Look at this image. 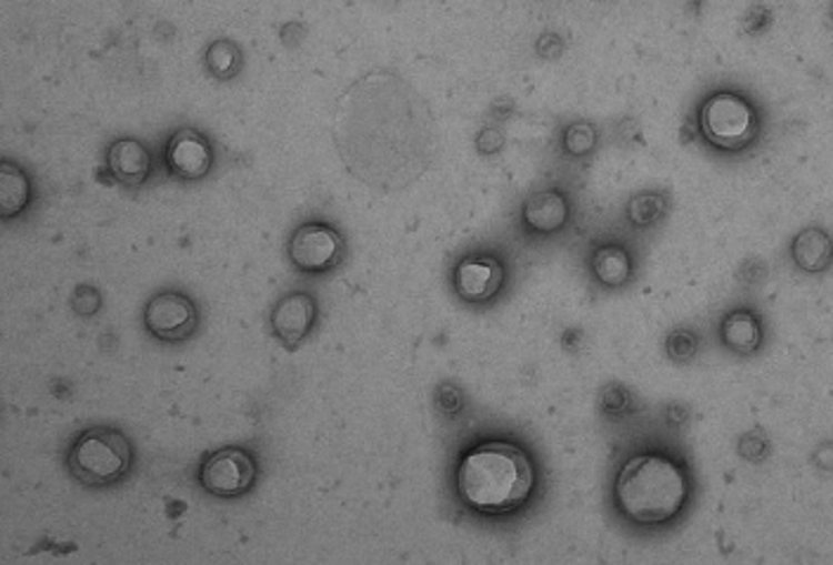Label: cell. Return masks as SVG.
I'll return each instance as SVG.
<instances>
[{"mask_svg":"<svg viewBox=\"0 0 833 565\" xmlns=\"http://www.w3.org/2000/svg\"><path fill=\"white\" fill-rule=\"evenodd\" d=\"M535 476L526 454L510 443H483L466 454L458 471L460 495L485 514L512 512L531 497Z\"/></svg>","mask_w":833,"mask_h":565,"instance_id":"cell-1","label":"cell"},{"mask_svg":"<svg viewBox=\"0 0 833 565\" xmlns=\"http://www.w3.org/2000/svg\"><path fill=\"white\" fill-rule=\"evenodd\" d=\"M684 471L663 454H638L619 473L615 500L628 518L663 523L673 518L686 500Z\"/></svg>","mask_w":833,"mask_h":565,"instance_id":"cell-2","label":"cell"},{"mask_svg":"<svg viewBox=\"0 0 833 565\" xmlns=\"http://www.w3.org/2000/svg\"><path fill=\"white\" fill-rule=\"evenodd\" d=\"M129 466L131 445L112 428H90L69 450V468L86 485H110Z\"/></svg>","mask_w":833,"mask_h":565,"instance_id":"cell-3","label":"cell"},{"mask_svg":"<svg viewBox=\"0 0 833 565\" xmlns=\"http://www.w3.org/2000/svg\"><path fill=\"white\" fill-rule=\"evenodd\" d=\"M703 135L717 148H744L755 135V114L751 104L732 93H717L705 100L701 109Z\"/></svg>","mask_w":833,"mask_h":565,"instance_id":"cell-4","label":"cell"},{"mask_svg":"<svg viewBox=\"0 0 833 565\" xmlns=\"http://www.w3.org/2000/svg\"><path fill=\"white\" fill-rule=\"evenodd\" d=\"M257 476L253 460L242 450H221L211 454L202 466V485L219 497H238L247 492Z\"/></svg>","mask_w":833,"mask_h":565,"instance_id":"cell-5","label":"cell"},{"mask_svg":"<svg viewBox=\"0 0 833 565\" xmlns=\"http://www.w3.org/2000/svg\"><path fill=\"white\" fill-rule=\"evenodd\" d=\"M144 322L148 330L164 339V341H180L194 332L197 326V307L183 294H159L150 301L144 310Z\"/></svg>","mask_w":833,"mask_h":565,"instance_id":"cell-6","label":"cell"},{"mask_svg":"<svg viewBox=\"0 0 833 565\" xmlns=\"http://www.w3.org/2000/svg\"><path fill=\"white\" fill-rule=\"evenodd\" d=\"M289 256L305 272L328 270L341 256V236L328 225H303L289 242Z\"/></svg>","mask_w":833,"mask_h":565,"instance_id":"cell-7","label":"cell"},{"mask_svg":"<svg viewBox=\"0 0 833 565\" xmlns=\"http://www.w3.org/2000/svg\"><path fill=\"white\" fill-rule=\"evenodd\" d=\"M502 278L504 272L500 261L491 256L466 259L455 270V286L466 301H485L498 294Z\"/></svg>","mask_w":833,"mask_h":565,"instance_id":"cell-8","label":"cell"},{"mask_svg":"<svg viewBox=\"0 0 833 565\" xmlns=\"http://www.w3.org/2000/svg\"><path fill=\"white\" fill-rule=\"evenodd\" d=\"M167 159L175 175L185 180H197V178H202L211 167V148L199 133L180 131L169 142Z\"/></svg>","mask_w":833,"mask_h":565,"instance_id":"cell-9","label":"cell"},{"mask_svg":"<svg viewBox=\"0 0 833 565\" xmlns=\"http://www.w3.org/2000/svg\"><path fill=\"white\" fill-rule=\"evenodd\" d=\"M315 322V303L308 294H289L273 310V330L275 334L294 345L299 343Z\"/></svg>","mask_w":833,"mask_h":565,"instance_id":"cell-10","label":"cell"},{"mask_svg":"<svg viewBox=\"0 0 833 565\" xmlns=\"http://www.w3.org/2000/svg\"><path fill=\"white\" fill-rule=\"evenodd\" d=\"M523 221L538 232H556L569 221V202L556 190L535 192L523 204Z\"/></svg>","mask_w":833,"mask_h":565,"instance_id":"cell-11","label":"cell"},{"mask_svg":"<svg viewBox=\"0 0 833 565\" xmlns=\"http://www.w3.org/2000/svg\"><path fill=\"white\" fill-rule=\"evenodd\" d=\"M107 163L123 185H140L150 173V152L138 140H117L110 148Z\"/></svg>","mask_w":833,"mask_h":565,"instance_id":"cell-12","label":"cell"},{"mask_svg":"<svg viewBox=\"0 0 833 565\" xmlns=\"http://www.w3.org/2000/svg\"><path fill=\"white\" fill-rule=\"evenodd\" d=\"M793 259L807 272H822L831 261L829 234L817 228L801 232L793 242Z\"/></svg>","mask_w":833,"mask_h":565,"instance_id":"cell-13","label":"cell"},{"mask_svg":"<svg viewBox=\"0 0 833 565\" xmlns=\"http://www.w3.org/2000/svg\"><path fill=\"white\" fill-rule=\"evenodd\" d=\"M29 194L31 188L24 171L6 161L3 167H0V209H3V215L10 218L14 213H20L29 202Z\"/></svg>","mask_w":833,"mask_h":565,"instance_id":"cell-14","label":"cell"},{"mask_svg":"<svg viewBox=\"0 0 833 565\" xmlns=\"http://www.w3.org/2000/svg\"><path fill=\"white\" fill-rule=\"evenodd\" d=\"M722 339L732 351H739V353L755 351L757 343H760L757 320L751 313H746V310L732 313L722 324Z\"/></svg>","mask_w":833,"mask_h":565,"instance_id":"cell-15","label":"cell"},{"mask_svg":"<svg viewBox=\"0 0 833 565\" xmlns=\"http://www.w3.org/2000/svg\"><path fill=\"white\" fill-rule=\"evenodd\" d=\"M594 275L606 286H621L630 278V259L619 246H604L592 259Z\"/></svg>","mask_w":833,"mask_h":565,"instance_id":"cell-16","label":"cell"},{"mask_svg":"<svg viewBox=\"0 0 833 565\" xmlns=\"http://www.w3.org/2000/svg\"><path fill=\"white\" fill-rule=\"evenodd\" d=\"M663 211H665V202H663V196H659V194H640V196L632 199L630 209H628L630 221L640 225V228L656 223L659 218L663 215Z\"/></svg>","mask_w":833,"mask_h":565,"instance_id":"cell-17","label":"cell"},{"mask_svg":"<svg viewBox=\"0 0 833 565\" xmlns=\"http://www.w3.org/2000/svg\"><path fill=\"white\" fill-rule=\"evenodd\" d=\"M207 58H209V67H211V71H213V74H219V77H230L232 71L238 69V64H240V52H238V48H234V46L228 43V41L213 43V46L209 48V54H207Z\"/></svg>","mask_w":833,"mask_h":565,"instance_id":"cell-18","label":"cell"},{"mask_svg":"<svg viewBox=\"0 0 833 565\" xmlns=\"http://www.w3.org/2000/svg\"><path fill=\"white\" fill-rule=\"evenodd\" d=\"M594 142H596V133H594L590 123H573L564 135L566 152H571L575 157L588 154L594 148Z\"/></svg>","mask_w":833,"mask_h":565,"instance_id":"cell-19","label":"cell"},{"mask_svg":"<svg viewBox=\"0 0 833 565\" xmlns=\"http://www.w3.org/2000/svg\"><path fill=\"white\" fill-rule=\"evenodd\" d=\"M696 336L690 332H675L668 339V353L675 360H690L696 353Z\"/></svg>","mask_w":833,"mask_h":565,"instance_id":"cell-20","label":"cell"},{"mask_svg":"<svg viewBox=\"0 0 833 565\" xmlns=\"http://www.w3.org/2000/svg\"><path fill=\"white\" fill-rule=\"evenodd\" d=\"M739 450H741V454H744L746 460H763L765 441H763V437H760V433H751V435L744 437V441H741Z\"/></svg>","mask_w":833,"mask_h":565,"instance_id":"cell-21","label":"cell"},{"mask_svg":"<svg viewBox=\"0 0 833 565\" xmlns=\"http://www.w3.org/2000/svg\"><path fill=\"white\" fill-rule=\"evenodd\" d=\"M502 135L498 133V131H491V129H488V131H483L481 133V138H479V150L483 152V154H491V152H498L500 148H502Z\"/></svg>","mask_w":833,"mask_h":565,"instance_id":"cell-22","label":"cell"},{"mask_svg":"<svg viewBox=\"0 0 833 565\" xmlns=\"http://www.w3.org/2000/svg\"><path fill=\"white\" fill-rule=\"evenodd\" d=\"M604 407L609 412H621L623 407H628V395L621 389H609L604 393Z\"/></svg>","mask_w":833,"mask_h":565,"instance_id":"cell-23","label":"cell"}]
</instances>
